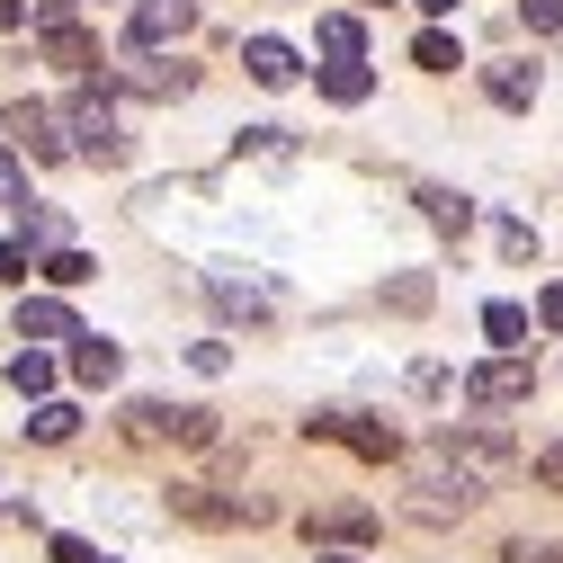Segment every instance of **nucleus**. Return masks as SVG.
Here are the masks:
<instances>
[{
    "mask_svg": "<svg viewBox=\"0 0 563 563\" xmlns=\"http://www.w3.org/2000/svg\"><path fill=\"white\" fill-rule=\"evenodd\" d=\"M117 367H125V349L108 331H73V376L81 385H117Z\"/></svg>",
    "mask_w": 563,
    "mask_h": 563,
    "instance_id": "nucleus-7",
    "label": "nucleus"
},
{
    "mask_svg": "<svg viewBox=\"0 0 563 563\" xmlns=\"http://www.w3.org/2000/svg\"><path fill=\"white\" fill-rule=\"evenodd\" d=\"M134 90H144V99H179V90H197V73H188V63H144Z\"/></svg>",
    "mask_w": 563,
    "mask_h": 563,
    "instance_id": "nucleus-19",
    "label": "nucleus"
},
{
    "mask_svg": "<svg viewBox=\"0 0 563 563\" xmlns=\"http://www.w3.org/2000/svg\"><path fill=\"white\" fill-rule=\"evenodd\" d=\"M27 197V170H19V153H0V206H19Z\"/></svg>",
    "mask_w": 563,
    "mask_h": 563,
    "instance_id": "nucleus-27",
    "label": "nucleus"
},
{
    "mask_svg": "<svg viewBox=\"0 0 563 563\" xmlns=\"http://www.w3.org/2000/svg\"><path fill=\"white\" fill-rule=\"evenodd\" d=\"M242 63H251V81H260V90H296V81H305V54H296L287 36H251Z\"/></svg>",
    "mask_w": 563,
    "mask_h": 563,
    "instance_id": "nucleus-6",
    "label": "nucleus"
},
{
    "mask_svg": "<svg viewBox=\"0 0 563 563\" xmlns=\"http://www.w3.org/2000/svg\"><path fill=\"white\" fill-rule=\"evenodd\" d=\"M125 439H134V448L179 439V411H170V402H125Z\"/></svg>",
    "mask_w": 563,
    "mask_h": 563,
    "instance_id": "nucleus-15",
    "label": "nucleus"
},
{
    "mask_svg": "<svg viewBox=\"0 0 563 563\" xmlns=\"http://www.w3.org/2000/svg\"><path fill=\"white\" fill-rule=\"evenodd\" d=\"M385 305H394V313H430V277H394Z\"/></svg>",
    "mask_w": 563,
    "mask_h": 563,
    "instance_id": "nucleus-24",
    "label": "nucleus"
},
{
    "mask_svg": "<svg viewBox=\"0 0 563 563\" xmlns=\"http://www.w3.org/2000/svg\"><path fill=\"white\" fill-rule=\"evenodd\" d=\"M305 439H340L349 456H367V465L402 456V439L385 430V420H367V411H313V420H305Z\"/></svg>",
    "mask_w": 563,
    "mask_h": 563,
    "instance_id": "nucleus-3",
    "label": "nucleus"
},
{
    "mask_svg": "<svg viewBox=\"0 0 563 563\" xmlns=\"http://www.w3.org/2000/svg\"><path fill=\"white\" fill-rule=\"evenodd\" d=\"M411 63H420V73H456V63H465V45H456L448 27H420V45H411Z\"/></svg>",
    "mask_w": 563,
    "mask_h": 563,
    "instance_id": "nucleus-18",
    "label": "nucleus"
},
{
    "mask_svg": "<svg viewBox=\"0 0 563 563\" xmlns=\"http://www.w3.org/2000/svg\"><path fill=\"white\" fill-rule=\"evenodd\" d=\"M242 153H268V162H287L296 144H287V125H242Z\"/></svg>",
    "mask_w": 563,
    "mask_h": 563,
    "instance_id": "nucleus-23",
    "label": "nucleus"
},
{
    "mask_svg": "<svg viewBox=\"0 0 563 563\" xmlns=\"http://www.w3.org/2000/svg\"><path fill=\"white\" fill-rule=\"evenodd\" d=\"M322 99H331V108H367V99H376L367 54H358V63H322Z\"/></svg>",
    "mask_w": 563,
    "mask_h": 563,
    "instance_id": "nucleus-10",
    "label": "nucleus"
},
{
    "mask_svg": "<svg viewBox=\"0 0 563 563\" xmlns=\"http://www.w3.org/2000/svg\"><path fill=\"white\" fill-rule=\"evenodd\" d=\"M10 385H19V394H45V385H54V358H45V349H19V358H10Z\"/></svg>",
    "mask_w": 563,
    "mask_h": 563,
    "instance_id": "nucleus-21",
    "label": "nucleus"
},
{
    "mask_svg": "<svg viewBox=\"0 0 563 563\" xmlns=\"http://www.w3.org/2000/svg\"><path fill=\"white\" fill-rule=\"evenodd\" d=\"M305 537L313 545H367L376 537V510L367 501H322V510H305Z\"/></svg>",
    "mask_w": 563,
    "mask_h": 563,
    "instance_id": "nucleus-5",
    "label": "nucleus"
},
{
    "mask_svg": "<svg viewBox=\"0 0 563 563\" xmlns=\"http://www.w3.org/2000/svg\"><path fill=\"white\" fill-rule=\"evenodd\" d=\"M54 563H99V545L90 537H54Z\"/></svg>",
    "mask_w": 563,
    "mask_h": 563,
    "instance_id": "nucleus-29",
    "label": "nucleus"
},
{
    "mask_svg": "<svg viewBox=\"0 0 563 563\" xmlns=\"http://www.w3.org/2000/svg\"><path fill=\"white\" fill-rule=\"evenodd\" d=\"M537 483H545V492H563V439H554V448H537Z\"/></svg>",
    "mask_w": 563,
    "mask_h": 563,
    "instance_id": "nucleus-28",
    "label": "nucleus"
},
{
    "mask_svg": "<svg viewBox=\"0 0 563 563\" xmlns=\"http://www.w3.org/2000/svg\"><path fill=\"white\" fill-rule=\"evenodd\" d=\"M27 27V0H0V36H19Z\"/></svg>",
    "mask_w": 563,
    "mask_h": 563,
    "instance_id": "nucleus-32",
    "label": "nucleus"
},
{
    "mask_svg": "<svg viewBox=\"0 0 563 563\" xmlns=\"http://www.w3.org/2000/svg\"><path fill=\"white\" fill-rule=\"evenodd\" d=\"M197 27V0H134V54H153V45H179Z\"/></svg>",
    "mask_w": 563,
    "mask_h": 563,
    "instance_id": "nucleus-4",
    "label": "nucleus"
},
{
    "mask_svg": "<svg viewBox=\"0 0 563 563\" xmlns=\"http://www.w3.org/2000/svg\"><path fill=\"white\" fill-rule=\"evenodd\" d=\"M81 322H73V305L63 296H19V340H73Z\"/></svg>",
    "mask_w": 563,
    "mask_h": 563,
    "instance_id": "nucleus-8",
    "label": "nucleus"
},
{
    "mask_svg": "<svg viewBox=\"0 0 563 563\" xmlns=\"http://www.w3.org/2000/svg\"><path fill=\"white\" fill-rule=\"evenodd\" d=\"M63 10H73V0H36V19H63Z\"/></svg>",
    "mask_w": 563,
    "mask_h": 563,
    "instance_id": "nucleus-33",
    "label": "nucleus"
},
{
    "mask_svg": "<svg viewBox=\"0 0 563 563\" xmlns=\"http://www.w3.org/2000/svg\"><path fill=\"white\" fill-rule=\"evenodd\" d=\"M519 19H528V36H554L563 27V0H519Z\"/></svg>",
    "mask_w": 563,
    "mask_h": 563,
    "instance_id": "nucleus-25",
    "label": "nucleus"
},
{
    "mask_svg": "<svg viewBox=\"0 0 563 563\" xmlns=\"http://www.w3.org/2000/svg\"><path fill=\"white\" fill-rule=\"evenodd\" d=\"M322 563H358V554H322Z\"/></svg>",
    "mask_w": 563,
    "mask_h": 563,
    "instance_id": "nucleus-35",
    "label": "nucleus"
},
{
    "mask_svg": "<svg viewBox=\"0 0 563 563\" xmlns=\"http://www.w3.org/2000/svg\"><path fill=\"white\" fill-rule=\"evenodd\" d=\"M510 563H563V545H545V537L528 545V537H519V545H510Z\"/></svg>",
    "mask_w": 563,
    "mask_h": 563,
    "instance_id": "nucleus-31",
    "label": "nucleus"
},
{
    "mask_svg": "<svg viewBox=\"0 0 563 563\" xmlns=\"http://www.w3.org/2000/svg\"><path fill=\"white\" fill-rule=\"evenodd\" d=\"M420 10H430V19H448V10H456V0H420Z\"/></svg>",
    "mask_w": 563,
    "mask_h": 563,
    "instance_id": "nucleus-34",
    "label": "nucleus"
},
{
    "mask_svg": "<svg viewBox=\"0 0 563 563\" xmlns=\"http://www.w3.org/2000/svg\"><path fill=\"white\" fill-rule=\"evenodd\" d=\"M63 153H81V162H125V134H117V108H108L99 81L63 108Z\"/></svg>",
    "mask_w": 563,
    "mask_h": 563,
    "instance_id": "nucleus-1",
    "label": "nucleus"
},
{
    "mask_svg": "<svg viewBox=\"0 0 563 563\" xmlns=\"http://www.w3.org/2000/svg\"><path fill=\"white\" fill-rule=\"evenodd\" d=\"M99 563H108V554H99Z\"/></svg>",
    "mask_w": 563,
    "mask_h": 563,
    "instance_id": "nucleus-37",
    "label": "nucleus"
},
{
    "mask_svg": "<svg viewBox=\"0 0 563 563\" xmlns=\"http://www.w3.org/2000/svg\"><path fill=\"white\" fill-rule=\"evenodd\" d=\"M420 216H430L439 233H465V224H474V197H456V188H420Z\"/></svg>",
    "mask_w": 563,
    "mask_h": 563,
    "instance_id": "nucleus-17",
    "label": "nucleus"
},
{
    "mask_svg": "<svg viewBox=\"0 0 563 563\" xmlns=\"http://www.w3.org/2000/svg\"><path fill=\"white\" fill-rule=\"evenodd\" d=\"M313 45H322L331 63H358V54H367V27L349 19V10H322V19H313Z\"/></svg>",
    "mask_w": 563,
    "mask_h": 563,
    "instance_id": "nucleus-12",
    "label": "nucleus"
},
{
    "mask_svg": "<svg viewBox=\"0 0 563 563\" xmlns=\"http://www.w3.org/2000/svg\"><path fill=\"white\" fill-rule=\"evenodd\" d=\"M483 90L501 108H537V63H483Z\"/></svg>",
    "mask_w": 563,
    "mask_h": 563,
    "instance_id": "nucleus-14",
    "label": "nucleus"
},
{
    "mask_svg": "<svg viewBox=\"0 0 563 563\" xmlns=\"http://www.w3.org/2000/svg\"><path fill=\"white\" fill-rule=\"evenodd\" d=\"M188 367H197V376H224V367H233V349H224V340H197V349H188Z\"/></svg>",
    "mask_w": 563,
    "mask_h": 563,
    "instance_id": "nucleus-26",
    "label": "nucleus"
},
{
    "mask_svg": "<svg viewBox=\"0 0 563 563\" xmlns=\"http://www.w3.org/2000/svg\"><path fill=\"white\" fill-rule=\"evenodd\" d=\"M45 277H54V287H90L99 268H90V251H73V242H63V251L45 260Z\"/></svg>",
    "mask_w": 563,
    "mask_h": 563,
    "instance_id": "nucleus-22",
    "label": "nucleus"
},
{
    "mask_svg": "<svg viewBox=\"0 0 563 563\" xmlns=\"http://www.w3.org/2000/svg\"><path fill=\"white\" fill-rule=\"evenodd\" d=\"M206 296H216L224 313H242V322H268V287H251L242 268H216V277H206Z\"/></svg>",
    "mask_w": 563,
    "mask_h": 563,
    "instance_id": "nucleus-9",
    "label": "nucleus"
},
{
    "mask_svg": "<svg viewBox=\"0 0 563 563\" xmlns=\"http://www.w3.org/2000/svg\"><path fill=\"white\" fill-rule=\"evenodd\" d=\"M483 340H492V349H519V340H528V313H519V305H483Z\"/></svg>",
    "mask_w": 563,
    "mask_h": 563,
    "instance_id": "nucleus-20",
    "label": "nucleus"
},
{
    "mask_svg": "<svg viewBox=\"0 0 563 563\" xmlns=\"http://www.w3.org/2000/svg\"><path fill=\"white\" fill-rule=\"evenodd\" d=\"M10 134H27L36 162H63V117L54 108H10Z\"/></svg>",
    "mask_w": 563,
    "mask_h": 563,
    "instance_id": "nucleus-13",
    "label": "nucleus"
},
{
    "mask_svg": "<svg viewBox=\"0 0 563 563\" xmlns=\"http://www.w3.org/2000/svg\"><path fill=\"white\" fill-rule=\"evenodd\" d=\"M73 430H81V411H73V402H36V411H27V439H36V448H63Z\"/></svg>",
    "mask_w": 563,
    "mask_h": 563,
    "instance_id": "nucleus-16",
    "label": "nucleus"
},
{
    "mask_svg": "<svg viewBox=\"0 0 563 563\" xmlns=\"http://www.w3.org/2000/svg\"><path fill=\"white\" fill-rule=\"evenodd\" d=\"M537 322H545V331L563 340V287H545V296H537Z\"/></svg>",
    "mask_w": 563,
    "mask_h": 563,
    "instance_id": "nucleus-30",
    "label": "nucleus"
},
{
    "mask_svg": "<svg viewBox=\"0 0 563 563\" xmlns=\"http://www.w3.org/2000/svg\"><path fill=\"white\" fill-rule=\"evenodd\" d=\"M358 10H385V0H358Z\"/></svg>",
    "mask_w": 563,
    "mask_h": 563,
    "instance_id": "nucleus-36",
    "label": "nucleus"
},
{
    "mask_svg": "<svg viewBox=\"0 0 563 563\" xmlns=\"http://www.w3.org/2000/svg\"><path fill=\"white\" fill-rule=\"evenodd\" d=\"M537 394V367L519 358V349H501V358H483L474 376H465V402L474 411H510V402H528Z\"/></svg>",
    "mask_w": 563,
    "mask_h": 563,
    "instance_id": "nucleus-2",
    "label": "nucleus"
},
{
    "mask_svg": "<svg viewBox=\"0 0 563 563\" xmlns=\"http://www.w3.org/2000/svg\"><path fill=\"white\" fill-rule=\"evenodd\" d=\"M45 54L63 63V73H99V36H90V27H63V19H45Z\"/></svg>",
    "mask_w": 563,
    "mask_h": 563,
    "instance_id": "nucleus-11",
    "label": "nucleus"
}]
</instances>
